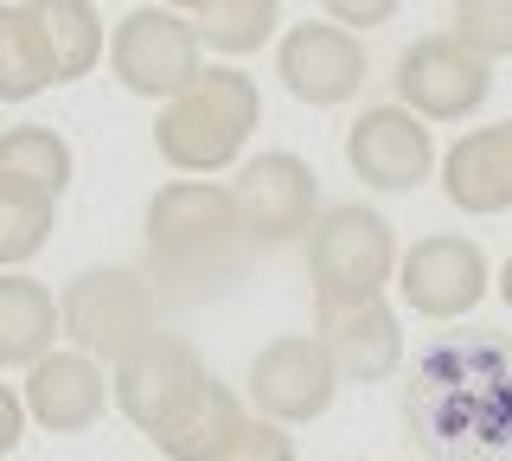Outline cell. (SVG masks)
I'll return each mask as SVG.
<instances>
[{
  "label": "cell",
  "instance_id": "cell-21",
  "mask_svg": "<svg viewBox=\"0 0 512 461\" xmlns=\"http://www.w3.org/2000/svg\"><path fill=\"white\" fill-rule=\"evenodd\" d=\"M39 90H52V58L32 0H0V103H32Z\"/></svg>",
  "mask_w": 512,
  "mask_h": 461
},
{
  "label": "cell",
  "instance_id": "cell-23",
  "mask_svg": "<svg viewBox=\"0 0 512 461\" xmlns=\"http://www.w3.org/2000/svg\"><path fill=\"white\" fill-rule=\"evenodd\" d=\"M52 225H58V199L0 180V269L32 263L45 244H52Z\"/></svg>",
  "mask_w": 512,
  "mask_h": 461
},
{
  "label": "cell",
  "instance_id": "cell-24",
  "mask_svg": "<svg viewBox=\"0 0 512 461\" xmlns=\"http://www.w3.org/2000/svg\"><path fill=\"white\" fill-rule=\"evenodd\" d=\"M455 39L487 65L512 58V0H455Z\"/></svg>",
  "mask_w": 512,
  "mask_h": 461
},
{
  "label": "cell",
  "instance_id": "cell-26",
  "mask_svg": "<svg viewBox=\"0 0 512 461\" xmlns=\"http://www.w3.org/2000/svg\"><path fill=\"white\" fill-rule=\"evenodd\" d=\"M397 7H404V0H320V13H327L333 26H346V33H372V26L397 20Z\"/></svg>",
  "mask_w": 512,
  "mask_h": 461
},
{
  "label": "cell",
  "instance_id": "cell-11",
  "mask_svg": "<svg viewBox=\"0 0 512 461\" xmlns=\"http://www.w3.org/2000/svg\"><path fill=\"white\" fill-rule=\"evenodd\" d=\"M205 378H212V372H205V359L192 353L180 333H154V340H141L128 359H116L109 397H116V410L141 429V436H160V429H167L192 397H199Z\"/></svg>",
  "mask_w": 512,
  "mask_h": 461
},
{
  "label": "cell",
  "instance_id": "cell-8",
  "mask_svg": "<svg viewBox=\"0 0 512 461\" xmlns=\"http://www.w3.org/2000/svg\"><path fill=\"white\" fill-rule=\"evenodd\" d=\"M231 193H237V218L250 231V250H282L295 237H308L320 218V180L288 148H269L256 161H244Z\"/></svg>",
  "mask_w": 512,
  "mask_h": 461
},
{
  "label": "cell",
  "instance_id": "cell-29",
  "mask_svg": "<svg viewBox=\"0 0 512 461\" xmlns=\"http://www.w3.org/2000/svg\"><path fill=\"white\" fill-rule=\"evenodd\" d=\"M500 301L512 308V257H506V269H500Z\"/></svg>",
  "mask_w": 512,
  "mask_h": 461
},
{
  "label": "cell",
  "instance_id": "cell-25",
  "mask_svg": "<svg viewBox=\"0 0 512 461\" xmlns=\"http://www.w3.org/2000/svg\"><path fill=\"white\" fill-rule=\"evenodd\" d=\"M218 461H301V455H295V436H288L282 423L250 417V423H244V436H237Z\"/></svg>",
  "mask_w": 512,
  "mask_h": 461
},
{
  "label": "cell",
  "instance_id": "cell-18",
  "mask_svg": "<svg viewBox=\"0 0 512 461\" xmlns=\"http://www.w3.org/2000/svg\"><path fill=\"white\" fill-rule=\"evenodd\" d=\"M244 423H250L244 397H237L231 385H218V378H205L199 397H192L180 417L160 429V436H148V442L167 461H218L237 436H244Z\"/></svg>",
  "mask_w": 512,
  "mask_h": 461
},
{
  "label": "cell",
  "instance_id": "cell-1",
  "mask_svg": "<svg viewBox=\"0 0 512 461\" xmlns=\"http://www.w3.org/2000/svg\"><path fill=\"white\" fill-rule=\"evenodd\" d=\"M404 429L423 461H512V340L448 333L404 385Z\"/></svg>",
  "mask_w": 512,
  "mask_h": 461
},
{
  "label": "cell",
  "instance_id": "cell-17",
  "mask_svg": "<svg viewBox=\"0 0 512 461\" xmlns=\"http://www.w3.org/2000/svg\"><path fill=\"white\" fill-rule=\"evenodd\" d=\"M64 314L58 295L45 289L39 276H20V269H0V372H26L58 346Z\"/></svg>",
  "mask_w": 512,
  "mask_h": 461
},
{
  "label": "cell",
  "instance_id": "cell-22",
  "mask_svg": "<svg viewBox=\"0 0 512 461\" xmlns=\"http://www.w3.org/2000/svg\"><path fill=\"white\" fill-rule=\"evenodd\" d=\"M192 26H199V39L212 45L218 58H250V52H263V45L276 39L282 0H212Z\"/></svg>",
  "mask_w": 512,
  "mask_h": 461
},
{
  "label": "cell",
  "instance_id": "cell-9",
  "mask_svg": "<svg viewBox=\"0 0 512 461\" xmlns=\"http://www.w3.org/2000/svg\"><path fill=\"white\" fill-rule=\"evenodd\" d=\"M340 385H346L340 365L327 359V346H320L314 333H276V340L250 359V404H256V417H269L282 429L327 417Z\"/></svg>",
  "mask_w": 512,
  "mask_h": 461
},
{
  "label": "cell",
  "instance_id": "cell-5",
  "mask_svg": "<svg viewBox=\"0 0 512 461\" xmlns=\"http://www.w3.org/2000/svg\"><path fill=\"white\" fill-rule=\"evenodd\" d=\"M397 231L391 218L372 205L346 199V205H320L314 231H308V282L314 301L327 295H384V282H397Z\"/></svg>",
  "mask_w": 512,
  "mask_h": 461
},
{
  "label": "cell",
  "instance_id": "cell-13",
  "mask_svg": "<svg viewBox=\"0 0 512 461\" xmlns=\"http://www.w3.org/2000/svg\"><path fill=\"white\" fill-rule=\"evenodd\" d=\"M346 167L372 193H416L436 173V135L404 103H372L346 129Z\"/></svg>",
  "mask_w": 512,
  "mask_h": 461
},
{
  "label": "cell",
  "instance_id": "cell-3",
  "mask_svg": "<svg viewBox=\"0 0 512 461\" xmlns=\"http://www.w3.org/2000/svg\"><path fill=\"white\" fill-rule=\"evenodd\" d=\"M263 122V90L250 71L237 65H205L192 77V90H180L173 103H160L154 122V154L173 173H224L244 161L250 129Z\"/></svg>",
  "mask_w": 512,
  "mask_h": 461
},
{
  "label": "cell",
  "instance_id": "cell-4",
  "mask_svg": "<svg viewBox=\"0 0 512 461\" xmlns=\"http://www.w3.org/2000/svg\"><path fill=\"white\" fill-rule=\"evenodd\" d=\"M58 314H64V340L77 353L116 365L141 340L160 333V289H154V276H141L128 263H90L64 282Z\"/></svg>",
  "mask_w": 512,
  "mask_h": 461
},
{
  "label": "cell",
  "instance_id": "cell-10",
  "mask_svg": "<svg viewBox=\"0 0 512 461\" xmlns=\"http://www.w3.org/2000/svg\"><path fill=\"white\" fill-rule=\"evenodd\" d=\"M397 103L410 109V116L423 122H468L480 103H487L493 90V65L480 52H468L455 33H429L404 45V58H397Z\"/></svg>",
  "mask_w": 512,
  "mask_h": 461
},
{
  "label": "cell",
  "instance_id": "cell-16",
  "mask_svg": "<svg viewBox=\"0 0 512 461\" xmlns=\"http://www.w3.org/2000/svg\"><path fill=\"white\" fill-rule=\"evenodd\" d=\"M442 193H448L455 212H468V218L512 212V122L468 129L455 148L442 154Z\"/></svg>",
  "mask_w": 512,
  "mask_h": 461
},
{
  "label": "cell",
  "instance_id": "cell-12",
  "mask_svg": "<svg viewBox=\"0 0 512 461\" xmlns=\"http://www.w3.org/2000/svg\"><path fill=\"white\" fill-rule=\"evenodd\" d=\"M276 77L295 103L308 109H340L365 90V39L333 20L288 26L276 39Z\"/></svg>",
  "mask_w": 512,
  "mask_h": 461
},
{
  "label": "cell",
  "instance_id": "cell-6",
  "mask_svg": "<svg viewBox=\"0 0 512 461\" xmlns=\"http://www.w3.org/2000/svg\"><path fill=\"white\" fill-rule=\"evenodd\" d=\"M109 71L128 97L173 103L180 90H192V77L205 71V39L186 13L173 7H135L122 13V26L109 33Z\"/></svg>",
  "mask_w": 512,
  "mask_h": 461
},
{
  "label": "cell",
  "instance_id": "cell-15",
  "mask_svg": "<svg viewBox=\"0 0 512 461\" xmlns=\"http://www.w3.org/2000/svg\"><path fill=\"white\" fill-rule=\"evenodd\" d=\"M26 417L52 436H77L90 429L96 417L109 410V378H103V359L77 353V346H52L39 365H26Z\"/></svg>",
  "mask_w": 512,
  "mask_h": 461
},
{
  "label": "cell",
  "instance_id": "cell-27",
  "mask_svg": "<svg viewBox=\"0 0 512 461\" xmlns=\"http://www.w3.org/2000/svg\"><path fill=\"white\" fill-rule=\"evenodd\" d=\"M26 423H32V417H26V397L13 391L7 378H0V461H7V455L26 442Z\"/></svg>",
  "mask_w": 512,
  "mask_h": 461
},
{
  "label": "cell",
  "instance_id": "cell-2",
  "mask_svg": "<svg viewBox=\"0 0 512 461\" xmlns=\"http://www.w3.org/2000/svg\"><path fill=\"white\" fill-rule=\"evenodd\" d=\"M141 244H148V276L192 301L231 289L250 263V231L237 218V193L218 180H192V173L167 180L148 199Z\"/></svg>",
  "mask_w": 512,
  "mask_h": 461
},
{
  "label": "cell",
  "instance_id": "cell-20",
  "mask_svg": "<svg viewBox=\"0 0 512 461\" xmlns=\"http://www.w3.org/2000/svg\"><path fill=\"white\" fill-rule=\"evenodd\" d=\"M77 173V154L52 122H20V129H0V180L13 186H32L45 199H64Z\"/></svg>",
  "mask_w": 512,
  "mask_h": 461
},
{
  "label": "cell",
  "instance_id": "cell-19",
  "mask_svg": "<svg viewBox=\"0 0 512 461\" xmlns=\"http://www.w3.org/2000/svg\"><path fill=\"white\" fill-rule=\"evenodd\" d=\"M32 20H39L45 58H52V84H77V77L103 65L109 39L90 0H32Z\"/></svg>",
  "mask_w": 512,
  "mask_h": 461
},
{
  "label": "cell",
  "instance_id": "cell-28",
  "mask_svg": "<svg viewBox=\"0 0 512 461\" xmlns=\"http://www.w3.org/2000/svg\"><path fill=\"white\" fill-rule=\"evenodd\" d=\"M160 7H173V13H192V20H199V13L212 7V0H160Z\"/></svg>",
  "mask_w": 512,
  "mask_h": 461
},
{
  "label": "cell",
  "instance_id": "cell-7",
  "mask_svg": "<svg viewBox=\"0 0 512 461\" xmlns=\"http://www.w3.org/2000/svg\"><path fill=\"white\" fill-rule=\"evenodd\" d=\"M487 289H493L487 250L461 231H429L397 257V295L423 321H461L487 301Z\"/></svg>",
  "mask_w": 512,
  "mask_h": 461
},
{
  "label": "cell",
  "instance_id": "cell-14",
  "mask_svg": "<svg viewBox=\"0 0 512 461\" xmlns=\"http://www.w3.org/2000/svg\"><path fill=\"white\" fill-rule=\"evenodd\" d=\"M314 321H320L314 340L327 346V359L352 385H378L404 365V321L384 295H327L314 301Z\"/></svg>",
  "mask_w": 512,
  "mask_h": 461
}]
</instances>
